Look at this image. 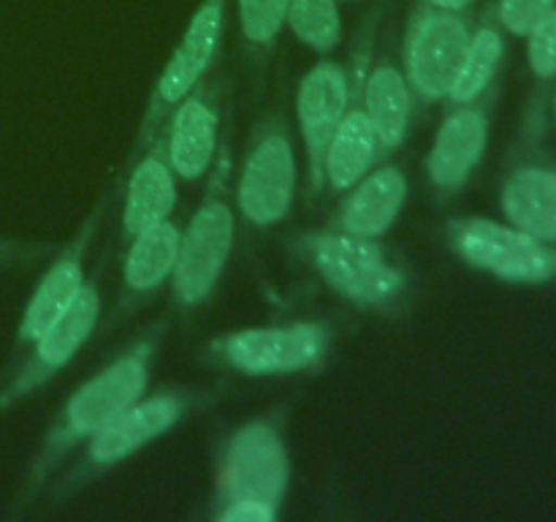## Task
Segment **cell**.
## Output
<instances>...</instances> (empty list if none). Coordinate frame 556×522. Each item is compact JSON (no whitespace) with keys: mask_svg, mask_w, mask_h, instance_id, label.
<instances>
[{"mask_svg":"<svg viewBox=\"0 0 556 522\" xmlns=\"http://www.w3.org/2000/svg\"><path fill=\"white\" fill-rule=\"evenodd\" d=\"M503 36L494 27L483 25L472 33L459 74L448 90V101L454 107L456 103H476L489 90L500 63H503Z\"/></svg>","mask_w":556,"mask_h":522,"instance_id":"7402d4cb","label":"cell"},{"mask_svg":"<svg viewBox=\"0 0 556 522\" xmlns=\"http://www.w3.org/2000/svg\"><path fill=\"white\" fill-rule=\"evenodd\" d=\"M286 25L318 54H329L342 41V16L337 0H288Z\"/></svg>","mask_w":556,"mask_h":522,"instance_id":"603a6c76","label":"cell"},{"mask_svg":"<svg viewBox=\"0 0 556 522\" xmlns=\"http://www.w3.org/2000/svg\"><path fill=\"white\" fill-rule=\"evenodd\" d=\"M215 400L212 389H195V386H168L152 395H141L130 402L125 411H119L103 430H98L74 462H65L58 476L49 482L41 498L49 506H60L74 498L79 489L90 487L96 478L109 473L112 468L123 465L125 460L139 455L157 438L172 433L188 413L201 411Z\"/></svg>","mask_w":556,"mask_h":522,"instance_id":"3957f363","label":"cell"},{"mask_svg":"<svg viewBox=\"0 0 556 522\" xmlns=\"http://www.w3.org/2000/svg\"><path fill=\"white\" fill-rule=\"evenodd\" d=\"M348 101H351V82L345 69L334 60L315 63L296 87V120L307 152V177L313 194H320L326 185L324 158Z\"/></svg>","mask_w":556,"mask_h":522,"instance_id":"4fadbf2b","label":"cell"},{"mask_svg":"<svg viewBox=\"0 0 556 522\" xmlns=\"http://www.w3.org/2000/svg\"><path fill=\"white\" fill-rule=\"evenodd\" d=\"M101 266L92 275H87L81 297L76 299L74 308L49 326L41 337L22 348L16 353V364L0 381V417L14 406L25 402L27 397L36 395L38 389L58 378L65 368L76 359V353L90 343L96 330L101 326Z\"/></svg>","mask_w":556,"mask_h":522,"instance_id":"9c48e42d","label":"cell"},{"mask_svg":"<svg viewBox=\"0 0 556 522\" xmlns=\"http://www.w3.org/2000/svg\"><path fill=\"white\" fill-rule=\"evenodd\" d=\"M362 103L378 134L380 150H400L413 117V87L405 71L391 60L375 63L369 74H362Z\"/></svg>","mask_w":556,"mask_h":522,"instance_id":"ffe728a7","label":"cell"},{"mask_svg":"<svg viewBox=\"0 0 556 522\" xmlns=\"http://www.w3.org/2000/svg\"><path fill=\"white\" fill-rule=\"evenodd\" d=\"M226 11L228 0H201L199 9L193 11L177 47H174L172 58L166 60L150 98H147L128 163L136 161L144 152V147L161 134L174 107L210 76L217 52H220L223 33H226Z\"/></svg>","mask_w":556,"mask_h":522,"instance_id":"52a82bcc","label":"cell"},{"mask_svg":"<svg viewBox=\"0 0 556 522\" xmlns=\"http://www.w3.org/2000/svg\"><path fill=\"white\" fill-rule=\"evenodd\" d=\"M448 248L472 270L505 283H548L556 277V248L492 217H456L445 226Z\"/></svg>","mask_w":556,"mask_h":522,"instance_id":"30bf717a","label":"cell"},{"mask_svg":"<svg viewBox=\"0 0 556 522\" xmlns=\"http://www.w3.org/2000/svg\"><path fill=\"white\" fill-rule=\"evenodd\" d=\"M505 217L521 232L556 245V172L548 166L516 169L500 194Z\"/></svg>","mask_w":556,"mask_h":522,"instance_id":"44dd1931","label":"cell"},{"mask_svg":"<svg viewBox=\"0 0 556 522\" xmlns=\"http://www.w3.org/2000/svg\"><path fill=\"white\" fill-rule=\"evenodd\" d=\"M554 117H556V101H554Z\"/></svg>","mask_w":556,"mask_h":522,"instance_id":"f1b7e54d","label":"cell"},{"mask_svg":"<svg viewBox=\"0 0 556 522\" xmlns=\"http://www.w3.org/2000/svg\"><path fill=\"white\" fill-rule=\"evenodd\" d=\"M58 250L54 243L43 239H25V237H5L0 234V270H22L47 261Z\"/></svg>","mask_w":556,"mask_h":522,"instance_id":"4316f807","label":"cell"},{"mask_svg":"<svg viewBox=\"0 0 556 522\" xmlns=\"http://www.w3.org/2000/svg\"><path fill=\"white\" fill-rule=\"evenodd\" d=\"M329 348L331 326L326 321L309 319L226 332L206 343L204 353L212 364L237 375L275 378L320 368Z\"/></svg>","mask_w":556,"mask_h":522,"instance_id":"8992f818","label":"cell"},{"mask_svg":"<svg viewBox=\"0 0 556 522\" xmlns=\"http://www.w3.org/2000/svg\"><path fill=\"white\" fill-rule=\"evenodd\" d=\"M296 250L337 297L362 310L389 313L410 286L407 272L389 259L378 239L324 228L299 237Z\"/></svg>","mask_w":556,"mask_h":522,"instance_id":"5b68a950","label":"cell"},{"mask_svg":"<svg viewBox=\"0 0 556 522\" xmlns=\"http://www.w3.org/2000/svg\"><path fill=\"white\" fill-rule=\"evenodd\" d=\"M233 161L228 141H223L199 207L190 215L188 226L179 234L177 266L172 275V299L179 313L190 315L215 297L237 239V215H233L231 188Z\"/></svg>","mask_w":556,"mask_h":522,"instance_id":"277c9868","label":"cell"},{"mask_svg":"<svg viewBox=\"0 0 556 522\" xmlns=\"http://www.w3.org/2000/svg\"><path fill=\"white\" fill-rule=\"evenodd\" d=\"M106 210L109 194L87 212V217L79 223L74 237L65 245H58V250L49 256L47 270L38 277L36 288L27 297L25 310L20 315V324H16L14 353L30 346L49 326L58 324L74 308L76 299L81 297V288L87 283V256H90L92 243H96L98 232H101Z\"/></svg>","mask_w":556,"mask_h":522,"instance_id":"8fae6325","label":"cell"},{"mask_svg":"<svg viewBox=\"0 0 556 522\" xmlns=\"http://www.w3.org/2000/svg\"><path fill=\"white\" fill-rule=\"evenodd\" d=\"M168 319L155 321L147 326L123 353L103 364L98 373L81 381L63 406L58 408L54 419L49 422L41 444L33 451L27 471L16 487L14 500L9 506V517H22L36 500H41L43 489L49 487L60 468L79 451L98 430L106 427L119 411L139 400L147 391L155 368L157 351L166 337Z\"/></svg>","mask_w":556,"mask_h":522,"instance_id":"6da1fadb","label":"cell"},{"mask_svg":"<svg viewBox=\"0 0 556 522\" xmlns=\"http://www.w3.org/2000/svg\"><path fill=\"white\" fill-rule=\"evenodd\" d=\"M489 145V117L476 103H456L434 134L427 156V177L440 194L470 183Z\"/></svg>","mask_w":556,"mask_h":522,"instance_id":"2e32d148","label":"cell"},{"mask_svg":"<svg viewBox=\"0 0 556 522\" xmlns=\"http://www.w3.org/2000/svg\"><path fill=\"white\" fill-rule=\"evenodd\" d=\"M554 9L556 0H500L497 16L505 30L514 36H527Z\"/></svg>","mask_w":556,"mask_h":522,"instance_id":"484cf974","label":"cell"},{"mask_svg":"<svg viewBox=\"0 0 556 522\" xmlns=\"http://www.w3.org/2000/svg\"><path fill=\"white\" fill-rule=\"evenodd\" d=\"M470 27L462 20L459 11L427 5L410 16L405 47H402V65H405L410 87L424 101L448 98L451 85L470 47Z\"/></svg>","mask_w":556,"mask_h":522,"instance_id":"7c38bea8","label":"cell"},{"mask_svg":"<svg viewBox=\"0 0 556 522\" xmlns=\"http://www.w3.org/2000/svg\"><path fill=\"white\" fill-rule=\"evenodd\" d=\"M380 141L369 123L367 112L362 103V74L356 76V90L351 92L345 114L337 125L334 136L329 141V150L324 158V177L331 185V190L345 194L351 185H356L369 169L375 166L380 156Z\"/></svg>","mask_w":556,"mask_h":522,"instance_id":"d6986e66","label":"cell"},{"mask_svg":"<svg viewBox=\"0 0 556 522\" xmlns=\"http://www.w3.org/2000/svg\"><path fill=\"white\" fill-rule=\"evenodd\" d=\"M429 5H434V9H445V11H462L467 9V3L470 0H427Z\"/></svg>","mask_w":556,"mask_h":522,"instance_id":"83f0119b","label":"cell"},{"mask_svg":"<svg viewBox=\"0 0 556 522\" xmlns=\"http://www.w3.org/2000/svg\"><path fill=\"white\" fill-rule=\"evenodd\" d=\"M527 60L532 74L541 79L556 76V9L543 16L530 33H527Z\"/></svg>","mask_w":556,"mask_h":522,"instance_id":"d4e9b609","label":"cell"},{"mask_svg":"<svg viewBox=\"0 0 556 522\" xmlns=\"http://www.w3.org/2000/svg\"><path fill=\"white\" fill-rule=\"evenodd\" d=\"M291 487V451L280 411L248 419L223 440L215 460L210 517L215 522H275Z\"/></svg>","mask_w":556,"mask_h":522,"instance_id":"7a4b0ae2","label":"cell"},{"mask_svg":"<svg viewBox=\"0 0 556 522\" xmlns=\"http://www.w3.org/2000/svg\"><path fill=\"white\" fill-rule=\"evenodd\" d=\"M128 166L130 172L123 190V215H119L125 239L166 221L177 207V174L168 163L163 128Z\"/></svg>","mask_w":556,"mask_h":522,"instance_id":"e0dca14e","label":"cell"},{"mask_svg":"<svg viewBox=\"0 0 556 522\" xmlns=\"http://www.w3.org/2000/svg\"><path fill=\"white\" fill-rule=\"evenodd\" d=\"M163 134L174 174L188 183L206 177L223 145L217 82L204 79L195 90H190L168 114Z\"/></svg>","mask_w":556,"mask_h":522,"instance_id":"5bb4252c","label":"cell"},{"mask_svg":"<svg viewBox=\"0 0 556 522\" xmlns=\"http://www.w3.org/2000/svg\"><path fill=\"white\" fill-rule=\"evenodd\" d=\"M407 201V177L400 166L369 169L356 185L345 190L340 210H337V228L356 237L378 239L396 223Z\"/></svg>","mask_w":556,"mask_h":522,"instance_id":"ac0fdd59","label":"cell"},{"mask_svg":"<svg viewBox=\"0 0 556 522\" xmlns=\"http://www.w3.org/2000/svg\"><path fill=\"white\" fill-rule=\"evenodd\" d=\"M179 234H182V228L166 217V221L125 239L128 248L123 256L119 294L114 299L112 313L106 315V330L123 324L134 310H139L166 283H172L179 253Z\"/></svg>","mask_w":556,"mask_h":522,"instance_id":"9a60e30c","label":"cell"},{"mask_svg":"<svg viewBox=\"0 0 556 522\" xmlns=\"http://www.w3.org/2000/svg\"><path fill=\"white\" fill-rule=\"evenodd\" d=\"M242 38L253 49H269L286 27L288 0H237Z\"/></svg>","mask_w":556,"mask_h":522,"instance_id":"cb8c5ba5","label":"cell"},{"mask_svg":"<svg viewBox=\"0 0 556 522\" xmlns=\"http://www.w3.org/2000/svg\"><path fill=\"white\" fill-rule=\"evenodd\" d=\"M296 199V152L291 130L280 114L264 117L253 128L244 150L242 166L237 172L239 215L258 228L277 226L286 221Z\"/></svg>","mask_w":556,"mask_h":522,"instance_id":"ba28073f","label":"cell"}]
</instances>
